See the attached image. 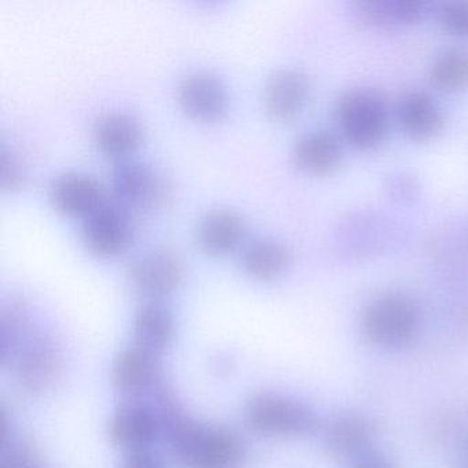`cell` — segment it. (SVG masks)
Here are the masks:
<instances>
[{"mask_svg": "<svg viewBox=\"0 0 468 468\" xmlns=\"http://www.w3.org/2000/svg\"><path fill=\"white\" fill-rule=\"evenodd\" d=\"M289 264V251L283 243L271 238L254 240L242 254L246 273L257 281L278 278Z\"/></svg>", "mask_w": 468, "mask_h": 468, "instance_id": "44dd1931", "label": "cell"}, {"mask_svg": "<svg viewBox=\"0 0 468 468\" xmlns=\"http://www.w3.org/2000/svg\"><path fill=\"white\" fill-rule=\"evenodd\" d=\"M175 456L185 468H242L243 441L223 427L177 420L171 431Z\"/></svg>", "mask_w": 468, "mask_h": 468, "instance_id": "6da1fadb", "label": "cell"}, {"mask_svg": "<svg viewBox=\"0 0 468 468\" xmlns=\"http://www.w3.org/2000/svg\"><path fill=\"white\" fill-rule=\"evenodd\" d=\"M245 234V223L234 210H212L202 218L198 240L205 250L223 254L232 250Z\"/></svg>", "mask_w": 468, "mask_h": 468, "instance_id": "ffe728a7", "label": "cell"}, {"mask_svg": "<svg viewBox=\"0 0 468 468\" xmlns=\"http://www.w3.org/2000/svg\"><path fill=\"white\" fill-rule=\"evenodd\" d=\"M0 183L7 191L18 190L24 183L20 164L6 150L0 153Z\"/></svg>", "mask_w": 468, "mask_h": 468, "instance_id": "484cf974", "label": "cell"}, {"mask_svg": "<svg viewBox=\"0 0 468 468\" xmlns=\"http://www.w3.org/2000/svg\"><path fill=\"white\" fill-rule=\"evenodd\" d=\"M112 191L116 202L125 209H144L160 204L166 186L152 166L138 161L116 164L111 176Z\"/></svg>", "mask_w": 468, "mask_h": 468, "instance_id": "52a82bcc", "label": "cell"}, {"mask_svg": "<svg viewBox=\"0 0 468 468\" xmlns=\"http://www.w3.org/2000/svg\"><path fill=\"white\" fill-rule=\"evenodd\" d=\"M158 434V420L149 410L122 407L112 416L108 426L111 442L128 452L144 451Z\"/></svg>", "mask_w": 468, "mask_h": 468, "instance_id": "5bb4252c", "label": "cell"}, {"mask_svg": "<svg viewBox=\"0 0 468 468\" xmlns=\"http://www.w3.org/2000/svg\"><path fill=\"white\" fill-rule=\"evenodd\" d=\"M420 327V312L404 292H388L369 301L361 330L369 344L383 350H401L412 344Z\"/></svg>", "mask_w": 468, "mask_h": 468, "instance_id": "7a4b0ae2", "label": "cell"}, {"mask_svg": "<svg viewBox=\"0 0 468 468\" xmlns=\"http://www.w3.org/2000/svg\"><path fill=\"white\" fill-rule=\"evenodd\" d=\"M48 198L58 212L86 218L102 204V190L91 175L68 172L53 180L48 188Z\"/></svg>", "mask_w": 468, "mask_h": 468, "instance_id": "8fae6325", "label": "cell"}, {"mask_svg": "<svg viewBox=\"0 0 468 468\" xmlns=\"http://www.w3.org/2000/svg\"><path fill=\"white\" fill-rule=\"evenodd\" d=\"M430 81L441 91L456 92L468 86V48H449L430 67Z\"/></svg>", "mask_w": 468, "mask_h": 468, "instance_id": "7402d4cb", "label": "cell"}, {"mask_svg": "<svg viewBox=\"0 0 468 468\" xmlns=\"http://www.w3.org/2000/svg\"><path fill=\"white\" fill-rule=\"evenodd\" d=\"M394 232L388 216L357 210L342 218L334 243L344 259H367L385 251L394 239Z\"/></svg>", "mask_w": 468, "mask_h": 468, "instance_id": "5b68a950", "label": "cell"}, {"mask_svg": "<svg viewBox=\"0 0 468 468\" xmlns=\"http://www.w3.org/2000/svg\"><path fill=\"white\" fill-rule=\"evenodd\" d=\"M92 138L103 154L120 157L138 147L142 139V128L128 114L109 113L97 120L92 130Z\"/></svg>", "mask_w": 468, "mask_h": 468, "instance_id": "ac0fdd59", "label": "cell"}, {"mask_svg": "<svg viewBox=\"0 0 468 468\" xmlns=\"http://www.w3.org/2000/svg\"><path fill=\"white\" fill-rule=\"evenodd\" d=\"M177 100L186 113L210 122L226 113L229 95L224 84L212 73L193 72L180 80Z\"/></svg>", "mask_w": 468, "mask_h": 468, "instance_id": "30bf717a", "label": "cell"}, {"mask_svg": "<svg viewBox=\"0 0 468 468\" xmlns=\"http://www.w3.org/2000/svg\"><path fill=\"white\" fill-rule=\"evenodd\" d=\"M176 335L174 314L157 303H146L136 312L133 319L135 346L149 355H158L168 349Z\"/></svg>", "mask_w": 468, "mask_h": 468, "instance_id": "9a60e30c", "label": "cell"}, {"mask_svg": "<svg viewBox=\"0 0 468 468\" xmlns=\"http://www.w3.org/2000/svg\"><path fill=\"white\" fill-rule=\"evenodd\" d=\"M431 4L424 0H363L353 7V15L369 28L391 29L410 27L426 18Z\"/></svg>", "mask_w": 468, "mask_h": 468, "instance_id": "7c38bea8", "label": "cell"}, {"mask_svg": "<svg viewBox=\"0 0 468 468\" xmlns=\"http://www.w3.org/2000/svg\"><path fill=\"white\" fill-rule=\"evenodd\" d=\"M397 122L408 138L430 142L442 133L445 116L440 103L426 91L410 90L399 97Z\"/></svg>", "mask_w": 468, "mask_h": 468, "instance_id": "9c48e42d", "label": "cell"}, {"mask_svg": "<svg viewBox=\"0 0 468 468\" xmlns=\"http://www.w3.org/2000/svg\"><path fill=\"white\" fill-rule=\"evenodd\" d=\"M441 27L449 35L468 37V2H451L438 12Z\"/></svg>", "mask_w": 468, "mask_h": 468, "instance_id": "cb8c5ba5", "label": "cell"}, {"mask_svg": "<svg viewBox=\"0 0 468 468\" xmlns=\"http://www.w3.org/2000/svg\"><path fill=\"white\" fill-rule=\"evenodd\" d=\"M383 188H385L386 197L394 204L399 205L412 204L419 198L421 191L418 177L408 171H399L388 175Z\"/></svg>", "mask_w": 468, "mask_h": 468, "instance_id": "603a6c76", "label": "cell"}, {"mask_svg": "<svg viewBox=\"0 0 468 468\" xmlns=\"http://www.w3.org/2000/svg\"><path fill=\"white\" fill-rule=\"evenodd\" d=\"M374 435V426L367 416L347 412L336 416L324 432V448L335 459L360 453Z\"/></svg>", "mask_w": 468, "mask_h": 468, "instance_id": "2e32d148", "label": "cell"}, {"mask_svg": "<svg viewBox=\"0 0 468 468\" xmlns=\"http://www.w3.org/2000/svg\"><path fill=\"white\" fill-rule=\"evenodd\" d=\"M350 468H396L390 460L379 454H364L353 463Z\"/></svg>", "mask_w": 468, "mask_h": 468, "instance_id": "83f0119b", "label": "cell"}, {"mask_svg": "<svg viewBox=\"0 0 468 468\" xmlns=\"http://www.w3.org/2000/svg\"><path fill=\"white\" fill-rule=\"evenodd\" d=\"M311 80L300 69H282L268 81L265 108L278 120L294 119L308 103Z\"/></svg>", "mask_w": 468, "mask_h": 468, "instance_id": "4fadbf2b", "label": "cell"}, {"mask_svg": "<svg viewBox=\"0 0 468 468\" xmlns=\"http://www.w3.org/2000/svg\"><path fill=\"white\" fill-rule=\"evenodd\" d=\"M53 368V358L50 356L46 355V353H32L24 361L23 367H21V374H23V379L34 383L35 386L42 383L43 379H48Z\"/></svg>", "mask_w": 468, "mask_h": 468, "instance_id": "d4e9b609", "label": "cell"}, {"mask_svg": "<svg viewBox=\"0 0 468 468\" xmlns=\"http://www.w3.org/2000/svg\"><path fill=\"white\" fill-rule=\"evenodd\" d=\"M335 116L346 141L360 150L379 146L388 133V103L368 87L345 91L336 102Z\"/></svg>", "mask_w": 468, "mask_h": 468, "instance_id": "3957f363", "label": "cell"}, {"mask_svg": "<svg viewBox=\"0 0 468 468\" xmlns=\"http://www.w3.org/2000/svg\"><path fill=\"white\" fill-rule=\"evenodd\" d=\"M183 267L171 251L155 250L133 261L130 271L133 289L146 297L171 294L182 282Z\"/></svg>", "mask_w": 468, "mask_h": 468, "instance_id": "ba28073f", "label": "cell"}, {"mask_svg": "<svg viewBox=\"0 0 468 468\" xmlns=\"http://www.w3.org/2000/svg\"><path fill=\"white\" fill-rule=\"evenodd\" d=\"M130 210L113 202H102L84 218L81 239L86 248L101 259L119 256L133 240Z\"/></svg>", "mask_w": 468, "mask_h": 468, "instance_id": "8992f818", "label": "cell"}, {"mask_svg": "<svg viewBox=\"0 0 468 468\" xmlns=\"http://www.w3.org/2000/svg\"><path fill=\"white\" fill-rule=\"evenodd\" d=\"M245 419L251 430L267 437H300L317 427L316 415L306 405L272 391L254 394L246 402Z\"/></svg>", "mask_w": 468, "mask_h": 468, "instance_id": "277c9868", "label": "cell"}, {"mask_svg": "<svg viewBox=\"0 0 468 468\" xmlns=\"http://www.w3.org/2000/svg\"><path fill=\"white\" fill-rule=\"evenodd\" d=\"M119 468H165V465L160 457L144 449V451L130 452L122 459Z\"/></svg>", "mask_w": 468, "mask_h": 468, "instance_id": "4316f807", "label": "cell"}, {"mask_svg": "<svg viewBox=\"0 0 468 468\" xmlns=\"http://www.w3.org/2000/svg\"><path fill=\"white\" fill-rule=\"evenodd\" d=\"M111 379L120 393L136 394L146 390L154 379L153 356L136 346L122 350L112 364Z\"/></svg>", "mask_w": 468, "mask_h": 468, "instance_id": "d6986e66", "label": "cell"}, {"mask_svg": "<svg viewBox=\"0 0 468 468\" xmlns=\"http://www.w3.org/2000/svg\"><path fill=\"white\" fill-rule=\"evenodd\" d=\"M344 149L335 136L327 131L303 133L292 147V160L298 168L309 174H328L338 168Z\"/></svg>", "mask_w": 468, "mask_h": 468, "instance_id": "e0dca14e", "label": "cell"}]
</instances>
